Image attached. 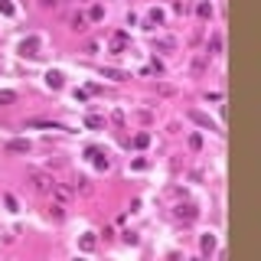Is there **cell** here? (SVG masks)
<instances>
[{"instance_id":"6da1fadb","label":"cell","mask_w":261,"mask_h":261,"mask_svg":"<svg viewBox=\"0 0 261 261\" xmlns=\"http://www.w3.org/2000/svg\"><path fill=\"white\" fill-rule=\"evenodd\" d=\"M30 186H33V193L49 196L52 189H56V176L46 173V170H30Z\"/></svg>"},{"instance_id":"7a4b0ae2","label":"cell","mask_w":261,"mask_h":261,"mask_svg":"<svg viewBox=\"0 0 261 261\" xmlns=\"http://www.w3.org/2000/svg\"><path fill=\"white\" fill-rule=\"evenodd\" d=\"M39 49H43V39L39 36H26L23 43H20V56H26V59H39L43 56Z\"/></svg>"},{"instance_id":"3957f363","label":"cell","mask_w":261,"mask_h":261,"mask_svg":"<svg viewBox=\"0 0 261 261\" xmlns=\"http://www.w3.org/2000/svg\"><path fill=\"white\" fill-rule=\"evenodd\" d=\"M127 46H130V36H127L124 30H118V33H114L111 39H108V49H111L114 56H121V52H127Z\"/></svg>"},{"instance_id":"277c9868","label":"cell","mask_w":261,"mask_h":261,"mask_svg":"<svg viewBox=\"0 0 261 261\" xmlns=\"http://www.w3.org/2000/svg\"><path fill=\"white\" fill-rule=\"evenodd\" d=\"M52 203H59V206H69V203H72V186H62V183H56V189H52Z\"/></svg>"},{"instance_id":"5b68a950","label":"cell","mask_w":261,"mask_h":261,"mask_svg":"<svg viewBox=\"0 0 261 261\" xmlns=\"http://www.w3.org/2000/svg\"><path fill=\"white\" fill-rule=\"evenodd\" d=\"M196 216H199V209L193 203H180V206H176V219H183V222H196Z\"/></svg>"},{"instance_id":"8992f818","label":"cell","mask_w":261,"mask_h":261,"mask_svg":"<svg viewBox=\"0 0 261 261\" xmlns=\"http://www.w3.org/2000/svg\"><path fill=\"white\" fill-rule=\"evenodd\" d=\"M69 30L85 33L88 30V17H85V13H72V17H69Z\"/></svg>"},{"instance_id":"52a82bcc","label":"cell","mask_w":261,"mask_h":261,"mask_svg":"<svg viewBox=\"0 0 261 261\" xmlns=\"http://www.w3.org/2000/svg\"><path fill=\"white\" fill-rule=\"evenodd\" d=\"M7 154H30V141H20V137L7 141Z\"/></svg>"},{"instance_id":"ba28073f","label":"cell","mask_w":261,"mask_h":261,"mask_svg":"<svg viewBox=\"0 0 261 261\" xmlns=\"http://www.w3.org/2000/svg\"><path fill=\"white\" fill-rule=\"evenodd\" d=\"M206 69H209V56H206V52H199L193 62H189V72H193V75H203Z\"/></svg>"},{"instance_id":"9c48e42d","label":"cell","mask_w":261,"mask_h":261,"mask_svg":"<svg viewBox=\"0 0 261 261\" xmlns=\"http://www.w3.org/2000/svg\"><path fill=\"white\" fill-rule=\"evenodd\" d=\"M219 52H222V36H219V33H212L209 36V43H206V56H219Z\"/></svg>"},{"instance_id":"30bf717a","label":"cell","mask_w":261,"mask_h":261,"mask_svg":"<svg viewBox=\"0 0 261 261\" xmlns=\"http://www.w3.org/2000/svg\"><path fill=\"white\" fill-rule=\"evenodd\" d=\"M101 79H111V82H127L130 75L124 69H101Z\"/></svg>"},{"instance_id":"8fae6325","label":"cell","mask_w":261,"mask_h":261,"mask_svg":"<svg viewBox=\"0 0 261 261\" xmlns=\"http://www.w3.org/2000/svg\"><path fill=\"white\" fill-rule=\"evenodd\" d=\"M46 85H49V88H52V92H59V88H62V85H66V79H62V72H52V69H49V72H46Z\"/></svg>"},{"instance_id":"7c38bea8","label":"cell","mask_w":261,"mask_h":261,"mask_svg":"<svg viewBox=\"0 0 261 261\" xmlns=\"http://www.w3.org/2000/svg\"><path fill=\"white\" fill-rule=\"evenodd\" d=\"M189 121H193V124H199V127H209V130H219L216 124H212L209 118H206L203 111H189Z\"/></svg>"},{"instance_id":"4fadbf2b","label":"cell","mask_w":261,"mask_h":261,"mask_svg":"<svg viewBox=\"0 0 261 261\" xmlns=\"http://www.w3.org/2000/svg\"><path fill=\"white\" fill-rule=\"evenodd\" d=\"M72 193H82V196H88V193H92V180H88V176H79V180L72 183Z\"/></svg>"},{"instance_id":"5bb4252c","label":"cell","mask_w":261,"mask_h":261,"mask_svg":"<svg viewBox=\"0 0 261 261\" xmlns=\"http://www.w3.org/2000/svg\"><path fill=\"white\" fill-rule=\"evenodd\" d=\"M79 248L82 251H95V248H98V238H95V235H82L79 238Z\"/></svg>"},{"instance_id":"9a60e30c","label":"cell","mask_w":261,"mask_h":261,"mask_svg":"<svg viewBox=\"0 0 261 261\" xmlns=\"http://www.w3.org/2000/svg\"><path fill=\"white\" fill-rule=\"evenodd\" d=\"M88 20H92V23L105 20V7H101V4H92V10H88Z\"/></svg>"},{"instance_id":"2e32d148","label":"cell","mask_w":261,"mask_h":261,"mask_svg":"<svg viewBox=\"0 0 261 261\" xmlns=\"http://www.w3.org/2000/svg\"><path fill=\"white\" fill-rule=\"evenodd\" d=\"M147 23H150V26H160V23H163V10H160V7H154V10L147 13Z\"/></svg>"},{"instance_id":"e0dca14e","label":"cell","mask_w":261,"mask_h":261,"mask_svg":"<svg viewBox=\"0 0 261 261\" xmlns=\"http://www.w3.org/2000/svg\"><path fill=\"white\" fill-rule=\"evenodd\" d=\"M26 127H46V130H62V124H52V121H26Z\"/></svg>"},{"instance_id":"ac0fdd59","label":"cell","mask_w":261,"mask_h":261,"mask_svg":"<svg viewBox=\"0 0 261 261\" xmlns=\"http://www.w3.org/2000/svg\"><path fill=\"white\" fill-rule=\"evenodd\" d=\"M101 124H105V118H101V114H88V118H85V127H92V130H98Z\"/></svg>"},{"instance_id":"d6986e66","label":"cell","mask_w":261,"mask_h":261,"mask_svg":"<svg viewBox=\"0 0 261 261\" xmlns=\"http://www.w3.org/2000/svg\"><path fill=\"white\" fill-rule=\"evenodd\" d=\"M147 144H150V134H147V130H141V134H134V147H137V150H144V147H147Z\"/></svg>"},{"instance_id":"ffe728a7","label":"cell","mask_w":261,"mask_h":261,"mask_svg":"<svg viewBox=\"0 0 261 261\" xmlns=\"http://www.w3.org/2000/svg\"><path fill=\"white\" fill-rule=\"evenodd\" d=\"M199 245H203L206 255H212V251H216V238H212V235H203V242H199Z\"/></svg>"},{"instance_id":"44dd1931","label":"cell","mask_w":261,"mask_h":261,"mask_svg":"<svg viewBox=\"0 0 261 261\" xmlns=\"http://www.w3.org/2000/svg\"><path fill=\"white\" fill-rule=\"evenodd\" d=\"M13 101H17V92L4 88V92H0V105H13Z\"/></svg>"},{"instance_id":"7402d4cb","label":"cell","mask_w":261,"mask_h":261,"mask_svg":"<svg viewBox=\"0 0 261 261\" xmlns=\"http://www.w3.org/2000/svg\"><path fill=\"white\" fill-rule=\"evenodd\" d=\"M196 13H199L203 20H209V17H212V4H206V0H203V4L196 7Z\"/></svg>"},{"instance_id":"603a6c76","label":"cell","mask_w":261,"mask_h":261,"mask_svg":"<svg viewBox=\"0 0 261 261\" xmlns=\"http://www.w3.org/2000/svg\"><path fill=\"white\" fill-rule=\"evenodd\" d=\"M49 216H52V219H66V206L52 203V206H49Z\"/></svg>"},{"instance_id":"cb8c5ba5","label":"cell","mask_w":261,"mask_h":261,"mask_svg":"<svg viewBox=\"0 0 261 261\" xmlns=\"http://www.w3.org/2000/svg\"><path fill=\"white\" fill-rule=\"evenodd\" d=\"M0 13H4V17H13V13H17V7H13L10 0H0Z\"/></svg>"},{"instance_id":"d4e9b609","label":"cell","mask_w":261,"mask_h":261,"mask_svg":"<svg viewBox=\"0 0 261 261\" xmlns=\"http://www.w3.org/2000/svg\"><path fill=\"white\" fill-rule=\"evenodd\" d=\"M39 4H43L46 10H59V7H66L69 0H39Z\"/></svg>"},{"instance_id":"484cf974","label":"cell","mask_w":261,"mask_h":261,"mask_svg":"<svg viewBox=\"0 0 261 261\" xmlns=\"http://www.w3.org/2000/svg\"><path fill=\"white\" fill-rule=\"evenodd\" d=\"M95 167H98V170H108V167H111V160H108V157H95Z\"/></svg>"},{"instance_id":"4316f807","label":"cell","mask_w":261,"mask_h":261,"mask_svg":"<svg viewBox=\"0 0 261 261\" xmlns=\"http://www.w3.org/2000/svg\"><path fill=\"white\" fill-rule=\"evenodd\" d=\"M189 147H193V150H203V137H199V134H189Z\"/></svg>"},{"instance_id":"83f0119b","label":"cell","mask_w":261,"mask_h":261,"mask_svg":"<svg viewBox=\"0 0 261 261\" xmlns=\"http://www.w3.org/2000/svg\"><path fill=\"white\" fill-rule=\"evenodd\" d=\"M4 203H7V209H10V212H17V199H13V196H4Z\"/></svg>"},{"instance_id":"f1b7e54d","label":"cell","mask_w":261,"mask_h":261,"mask_svg":"<svg viewBox=\"0 0 261 261\" xmlns=\"http://www.w3.org/2000/svg\"><path fill=\"white\" fill-rule=\"evenodd\" d=\"M196 261H203V258H196Z\"/></svg>"}]
</instances>
